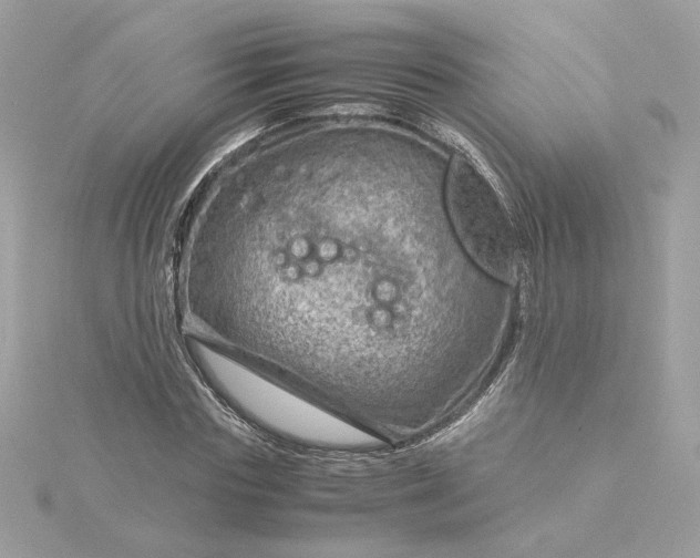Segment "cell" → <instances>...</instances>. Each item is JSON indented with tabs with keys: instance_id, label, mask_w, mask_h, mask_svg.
<instances>
[{
	"instance_id": "6da1fadb",
	"label": "cell",
	"mask_w": 700,
	"mask_h": 558,
	"mask_svg": "<svg viewBox=\"0 0 700 558\" xmlns=\"http://www.w3.org/2000/svg\"><path fill=\"white\" fill-rule=\"evenodd\" d=\"M187 350L212 390L271 435L323 450L363 451L384 444L382 436L368 427L202 340L191 338Z\"/></svg>"
},
{
	"instance_id": "7a4b0ae2",
	"label": "cell",
	"mask_w": 700,
	"mask_h": 558,
	"mask_svg": "<svg viewBox=\"0 0 700 558\" xmlns=\"http://www.w3.org/2000/svg\"><path fill=\"white\" fill-rule=\"evenodd\" d=\"M446 194L451 220L467 252L490 273L512 280L518 260L517 232L491 180L470 158L455 156Z\"/></svg>"
}]
</instances>
